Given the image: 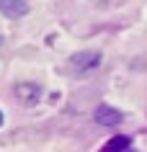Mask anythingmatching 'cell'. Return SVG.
<instances>
[{"label":"cell","instance_id":"1","mask_svg":"<svg viewBox=\"0 0 147 152\" xmlns=\"http://www.w3.org/2000/svg\"><path fill=\"white\" fill-rule=\"evenodd\" d=\"M70 64H72L75 70H80V72H90V70H96L98 64H101V52H96V49H83V52L70 57Z\"/></svg>","mask_w":147,"mask_h":152},{"label":"cell","instance_id":"2","mask_svg":"<svg viewBox=\"0 0 147 152\" xmlns=\"http://www.w3.org/2000/svg\"><path fill=\"white\" fill-rule=\"evenodd\" d=\"M93 119H96L101 126H119L124 116H121V111H116L111 106H98L96 113H93Z\"/></svg>","mask_w":147,"mask_h":152},{"label":"cell","instance_id":"3","mask_svg":"<svg viewBox=\"0 0 147 152\" xmlns=\"http://www.w3.org/2000/svg\"><path fill=\"white\" fill-rule=\"evenodd\" d=\"M0 10L8 18H18L29 13V5H26V0H0Z\"/></svg>","mask_w":147,"mask_h":152},{"label":"cell","instance_id":"4","mask_svg":"<svg viewBox=\"0 0 147 152\" xmlns=\"http://www.w3.org/2000/svg\"><path fill=\"white\" fill-rule=\"evenodd\" d=\"M129 144H132V139L127 134H116V137H111V139L101 147V152H127Z\"/></svg>","mask_w":147,"mask_h":152},{"label":"cell","instance_id":"5","mask_svg":"<svg viewBox=\"0 0 147 152\" xmlns=\"http://www.w3.org/2000/svg\"><path fill=\"white\" fill-rule=\"evenodd\" d=\"M18 96L23 98V103H36L41 98V88L39 85H34V83H23V85H18Z\"/></svg>","mask_w":147,"mask_h":152},{"label":"cell","instance_id":"6","mask_svg":"<svg viewBox=\"0 0 147 152\" xmlns=\"http://www.w3.org/2000/svg\"><path fill=\"white\" fill-rule=\"evenodd\" d=\"M0 124H3V111H0Z\"/></svg>","mask_w":147,"mask_h":152}]
</instances>
